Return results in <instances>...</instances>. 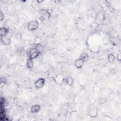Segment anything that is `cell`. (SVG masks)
Here are the masks:
<instances>
[{
	"mask_svg": "<svg viewBox=\"0 0 121 121\" xmlns=\"http://www.w3.org/2000/svg\"><path fill=\"white\" fill-rule=\"evenodd\" d=\"M39 26V23L36 19L29 21L27 25L28 29L30 31H34L37 30Z\"/></svg>",
	"mask_w": 121,
	"mask_h": 121,
	"instance_id": "cell-4",
	"label": "cell"
},
{
	"mask_svg": "<svg viewBox=\"0 0 121 121\" xmlns=\"http://www.w3.org/2000/svg\"><path fill=\"white\" fill-rule=\"evenodd\" d=\"M4 19V13L2 12V11H0V21H3Z\"/></svg>",
	"mask_w": 121,
	"mask_h": 121,
	"instance_id": "cell-20",
	"label": "cell"
},
{
	"mask_svg": "<svg viewBox=\"0 0 121 121\" xmlns=\"http://www.w3.org/2000/svg\"><path fill=\"white\" fill-rule=\"evenodd\" d=\"M79 58L81 59L84 61V62H86L88 60L89 55L86 52H83L81 53Z\"/></svg>",
	"mask_w": 121,
	"mask_h": 121,
	"instance_id": "cell-15",
	"label": "cell"
},
{
	"mask_svg": "<svg viewBox=\"0 0 121 121\" xmlns=\"http://www.w3.org/2000/svg\"><path fill=\"white\" fill-rule=\"evenodd\" d=\"M46 80L44 78H39L37 79L34 82V85L36 88L41 89L43 88L45 85Z\"/></svg>",
	"mask_w": 121,
	"mask_h": 121,
	"instance_id": "cell-6",
	"label": "cell"
},
{
	"mask_svg": "<svg viewBox=\"0 0 121 121\" xmlns=\"http://www.w3.org/2000/svg\"><path fill=\"white\" fill-rule=\"evenodd\" d=\"M0 42L1 43L4 45H9L11 43V38L8 35L5 37H0Z\"/></svg>",
	"mask_w": 121,
	"mask_h": 121,
	"instance_id": "cell-8",
	"label": "cell"
},
{
	"mask_svg": "<svg viewBox=\"0 0 121 121\" xmlns=\"http://www.w3.org/2000/svg\"><path fill=\"white\" fill-rule=\"evenodd\" d=\"M116 58L117 59V60L119 61L120 62L121 61V52H119L117 54V56L116 57Z\"/></svg>",
	"mask_w": 121,
	"mask_h": 121,
	"instance_id": "cell-19",
	"label": "cell"
},
{
	"mask_svg": "<svg viewBox=\"0 0 121 121\" xmlns=\"http://www.w3.org/2000/svg\"><path fill=\"white\" fill-rule=\"evenodd\" d=\"M41 109L40 105L38 104H35L32 105L30 108V112L32 113H36L38 112Z\"/></svg>",
	"mask_w": 121,
	"mask_h": 121,
	"instance_id": "cell-10",
	"label": "cell"
},
{
	"mask_svg": "<svg viewBox=\"0 0 121 121\" xmlns=\"http://www.w3.org/2000/svg\"><path fill=\"white\" fill-rule=\"evenodd\" d=\"M116 59V56L113 53H110L107 55V60L109 63H112Z\"/></svg>",
	"mask_w": 121,
	"mask_h": 121,
	"instance_id": "cell-14",
	"label": "cell"
},
{
	"mask_svg": "<svg viewBox=\"0 0 121 121\" xmlns=\"http://www.w3.org/2000/svg\"><path fill=\"white\" fill-rule=\"evenodd\" d=\"M0 85L1 86H5L7 84V78L5 77H0Z\"/></svg>",
	"mask_w": 121,
	"mask_h": 121,
	"instance_id": "cell-16",
	"label": "cell"
},
{
	"mask_svg": "<svg viewBox=\"0 0 121 121\" xmlns=\"http://www.w3.org/2000/svg\"><path fill=\"white\" fill-rule=\"evenodd\" d=\"M99 112V109L96 107H92L90 108L87 112L89 117L92 118H95L97 117Z\"/></svg>",
	"mask_w": 121,
	"mask_h": 121,
	"instance_id": "cell-5",
	"label": "cell"
},
{
	"mask_svg": "<svg viewBox=\"0 0 121 121\" xmlns=\"http://www.w3.org/2000/svg\"><path fill=\"white\" fill-rule=\"evenodd\" d=\"M107 101L106 98L105 97H101L98 100V103L100 104H104L106 103Z\"/></svg>",
	"mask_w": 121,
	"mask_h": 121,
	"instance_id": "cell-17",
	"label": "cell"
},
{
	"mask_svg": "<svg viewBox=\"0 0 121 121\" xmlns=\"http://www.w3.org/2000/svg\"><path fill=\"white\" fill-rule=\"evenodd\" d=\"M26 66L28 69L30 70L34 68L33 60L28 57L26 60Z\"/></svg>",
	"mask_w": 121,
	"mask_h": 121,
	"instance_id": "cell-13",
	"label": "cell"
},
{
	"mask_svg": "<svg viewBox=\"0 0 121 121\" xmlns=\"http://www.w3.org/2000/svg\"><path fill=\"white\" fill-rule=\"evenodd\" d=\"M111 41L113 44V45L116 46L117 45V38L116 37H112L111 39Z\"/></svg>",
	"mask_w": 121,
	"mask_h": 121,
	"instance_id": "cell-18",
	"label": "cell"
},
{
	"mask_svg": "<svg viewBox=\"0 0 121 121\" xmlns=\"http://www.w3.org/2000/svg\"><path fill=\"white\" fill-rule=\"evenodd\" d=\"M74 79L71 76H68V77H66L65 79V82L64 83L67 85H68L69 86H72L73 84H74Z\"/></svg>",
	"mask_w": 121,
	"mask_h": 121,
	"instance_id": "cell-12",
	"label": "cell"
},
{
	"mask_svg": "<svg viewBox=\"0 0 121 121\" xmlns=\"http://www.w3.org/2000/svg\"><path fill=\"white\" fill-rule=\"evenodd\" d=\"M84 63V61L81 59L78 58L74 61V64L76 68H77L78 69H80L82 68Z\"/></svg>",
	"mask_w": 121,
	"mask_h": 121,
	"instance_id": "cell-9",
	"label": "cell"
},
{
	"mask_svg": "<svg viewBox=\"0 0 121 121\" xmlns=\"http://www.w3.org/2000/svg\"><path fill=\"white\" fill-rule=\"evenodd\" d=\"M41 52L36 48V47L31 48L28 51V57L34 60L37 58L40 54Z\"/></svg>",
	"mask_w": 121,
	"mask_h": 121,
	"instance_id": "cell-3",
	"label": "cell"
},
{
	"mask_svg": "<svg viewBox=\"0 0 121 121\" xmlns=\"http://www.w3.org/2000/svg\"><path fill=\"white\" fill-rule=\"evenodd\" d=\"M9 29L8 28L6 27H1L0 28V37L7 36L9 33Z\"/></svg>",
	"mask_w": 121,
	"mask_h": 121,
	"instance_id": "cell-11",
	"label": "cell"
},
{
	"mask_svg": "<svg viewBox=\"0 0 121 121\" xmlns=\"http://www.w3.org/2000/svg\"><path fill=\"white\" fill-rule=\"evenodd\" d=\"M105 19V15L102 11H99L96 14L95 18V22L97 26L102 25Z\"/></svg>",
	"mask_w": 121,
	"mask_h": 121,
	"instance_id": "cell-1",
	"label": "cell"
},
{
	"mask_svg": "<svg viewBox=\"0 0 121 121\" xmlns=\"http://www.w3.org/2000/svg\"><path fill=\"white\" fill-rule=\"evenodd\" d=\"M39 14L41 18L43 20H48L51 16V12L49 9H41L39 10Z\"/></svg>",
	"mask_w": 121,
	"mask_h": 121,
	"instance_id": "cell-2",
	"label": "cell"
},
{
	"mask_svg": "<svg viewBox=\"0 0 121 121\" xmlns=\"http://www.w3.org/2000/svg\"><path fill=\"white\" fill-rule=\"evenodd\" d=\"M65 78L61 74H57L53 77V80L54 82L59 85H62L65 82Z\"/></svg>",
	"mask_w": 121,
	"mask_h": 121,
	"instance_id": "cell-7",
	"label": "cell"
}]
</instances>
